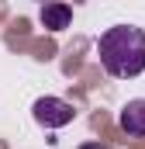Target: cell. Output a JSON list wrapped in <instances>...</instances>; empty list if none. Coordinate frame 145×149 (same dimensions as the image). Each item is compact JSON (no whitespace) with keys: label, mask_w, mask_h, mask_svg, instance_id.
<instances>
[{"label":"cell","mask_w":145,"mask_h":149,"mask_svg":"<svg viewBox=\"0 0 145 149\" xmlns=\"http://www.w3.org/2000/svg\"><path fill=\"white\" fill-rule=\"evenodd\" d=\"M100 66L117 80H131L145 73V31L135 24H114L97 42Z\"/></svg>","instance_id":"1"},{"label":"cell","mask_w":145,"mask_h":149,"mask_svg":"<svg viewBox=\"0 0 145 149\" xmlns=\"http://www.w3.org/2000/svg\"><path fill=\"white\" fill-rule=\"evenodd\" d=\"M31 114H35V121L41 128H62V125L72 121L76 111H72L69 101H62V97H38L31 104Z\"/></svg>","instance_id":"2"},{"label":"cell","mask_w":145,"mask_h":149,"mask_svg":"<svg viewBox=\"0 0 145 149\" xmlns=\"http://www.w3.org/2000/svg\"><path fill=\"white\" fill-rule=\"evenodd\" d=\"M117 125L128 132V135H135V139H142L145 135V97H135V101H128L121 114H117Z\"/></svg>","instance_id":"3"},{"label":"cell","mask_w":145,"mask_h":149,"mask_svg":"<svg viewBox=\"0 0 145 149\" xmlns=\"http://www.w3.org/2000/svg\"><path fill=\"white\" fill-rule=\"evenodd\" d=\"M38 21L48 31H62V28H69V21H72V7H66V3H45L38 10Z\"/></svg>","instance_id":"4"},{"label":"cell","mask_w":145,"mask_h":149,"mask_svg":"<svg viewBox=\"0 0 145 149\" xmlns=\"http://www.w3.org/2000/svg\"><path fill=\"white\" fill-rule=\"evenodd\" d=\"M79 149H107V146H104V142H83Z\"/></svg>","instance_id":"5"}]
</instances>
